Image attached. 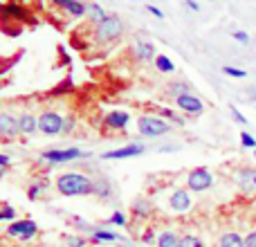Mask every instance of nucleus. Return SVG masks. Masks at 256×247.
Wrapping results in <instances>:
<instances>
[{
	"mask_svg": "<svg viewBox=\"0 0 256 247\" xmlns=\"http://www.w3.org/2000/svg\"><path fill=\"white\" fill-rule=\"evenodd\" d=\"M86 14H88V18L92 20V25H102L104 20H106L110 14H106V9L102 7V4H86Z\"/></svg>",
	"mask_w": 256,
	"mask_h": 247,
	"instance_id": "dca6fc26",
	"label": "nucleus"
},
{
	"mask_svg": "<svg viewBox=\"0 0 256 247\" xmlns=\"http://www.w3.org/2000/svg\"><path fill=\"white\" fill-rule=\"evenodd\" d=\"M9 164H12V160H9V155H2V153H0V166H4V168H7Z\"/></svg>",
	"mask_w": 256,
	"mask_h": 247,
	"instance_id": "58836bf2",
	"label": "nucleus"
},
{
	"mask_svg": "<svg viewBox=\"0 0 256 247\" xmlns=\"http://www.w3.org/2000/svg\"><path fill=\"white\" fill-rule=\"evenodd\" d=\"M245 247H256V232H250L245 236Z\"/></svg>",
	"mask_w": 256,
	"mask_h": 247,
	"instance_id": "e433bc0d",
	"label": "nucleus"
},
{
	"mask_svg": "<svg viewBox=\"0 0 256 247\" xmlns=\"http://www.w3.org/2000/svg\"><path fill=\"white\" fill-rule=\"evenodd\" d=\"M142 153H144V146L142 144H128L124 148L108 150V153H104L102 158L104 160H126V158H135V155H142Z\"/></svg>",
	"mask_w": 256,
	"mask_h": 247,
	"instance_id": "f8f14e48",
	"label": "nucleus"
},
{
	"mask_svg": "<svg viewBox=\"0 0 256 247\" xmlns=\"http://www.w3.org/2000/svg\"><path fill=\"white\" fill-rule=\"evenodd\" d=\"M236 184H238L240 191H245V194L256 191V168H240V171L236 173Z\"/></svg>",
	"mask_w": 256,
	"mask_h": 247,
	"instance_id": "9b49d317",
	"label": "nucleus"
},
{
	"mask_svg": "<svg viewBox=\"0 0 256 247\" xmlns=\"http://www.w3.org/2000/svg\"><path fill=\"white\" fill-rule=\"evenodd\" d=\"M168 92H171V94H176V97H180V94L191 92V90H189V86H186V84H182V81H178V84H171V86H168Z\"/></svg>",
	"mask_w": 256,
	"mask_h": 247,
	"instance_id": "393cba45",
	"label": "nucleus"
},
{
	"mask_svg": "<svg viewBox=\"0 0 256 247\" xmlns=\"http://www.w3.org/2000/svg\"><path fill=\"white\" fill-rule=\"evenodd\" d=\"M20 135V117L12 112H0V137L2 140H16Z\"/></svg>",
	"mask_w": 256,
	"mask_h": 247,
	"instance_id": "0eeeda50",
	"label": "nucleus"
},
{
	"mask_svg": "<svg viewBox=\"0 0 256 247\" xmlns=\"http://www.w3.org/2000/svg\"><path fill=\"white\" fill-rule=\"evenodd\" d=\"M16 218V209L9 207V204H4V207H0V220H12Z\"/></svg>",
	"mask_w": 256,
	"mask_h": 247,
	"instance_id": "bb28decb",
	"label": "nucleus"
},
{
	"mask_svg": "<svg viewBox=\"0 0 256 247\" xmlns=\"http://www.w3.org/2000/svg\"><path fill=\"white\" fill-rule=\"evenodd\" d=\"M176 106L180 108V110L189 112V115H200V112L204 110L202 99L196 97L194 92H184V94H180V97H176Z\"/></svg>",
	"mask_w": 256,
	"mask_h": 247,
	"instance_id": "9d476101",
	"label": "nucleus"
},
{
	"mask_svg": "<svg viewBox=\"0 0 256 247\" xmlns=\"http://www.w3.org/2000/svg\"><path fill=\"white\" fill-rule=\"evenodd\" d=\"M186 9H191V12H200V4L196 2V0H184Z\"/></svg>",
	"mask_w": 256,
	"mask_h": 247,
	"instance_id": "4c0bfd02",
	"label": "nucleus"
},
{
	"mask_svg": "<svg viewBox=\"0 0 256 247\" xmlns=\"http://www.w3.org/2000/svg\"><path fill=\"white\" fill-rule=\"evenodd\" d=\"M122 34H124V22L120 16H108L102 25L94 27V36H97L99 43H112Z\"/></svg>",
	"mask_w": 256,
	"mask_h": 247,
	"instance_id": "7ed1b4c3",
	"label": "nucleus"
},
{
	"mask_svg": "<svg viewBox=\"0 0 256 247\" xmlns=\"http://www.w3.org/2000/svg\"><path fill=\"white\" fill-rule=\"evenodd\" d=\"M220 247H245V238L236 232H227V234L220 236Z\"/></svg>",
	"mask_w": 256,
	"mask_h": 247,
	"instance_id": "a211bd4d",
	"label": "nucleus"
},
{
	"mask_svg": "<svg viewBox=\"0 0 256 247\" xmlns=\"http://www.w3.org/2000/svg\"><path fill=\"white\" fill-rule=\"evenodd\" d=\"M43 189H45V182H38V184H32L30 186V191H27V196H30V200H36L40 194H43Z\"/></svg>",
	"mask_w": 256,
	"mask_h": 247,
	"instance_id": "c85d7f7f",
	"label": "nucleus"
},
{
	"mask_svg": "<svg viewBox=\"0 0 256 247\" xmlns=\"http://www.w3.org/2000/svg\"><path fill=\"white\" fill-rule=\"evenodd\" d=\"M230 110H232V115H234V120L238 122V124H243V126L248 124V120H245V115H243V112H238V108H236V106H230Z\"/></svg>",
	"mask_w": 256,
	"mask_h": 247,
	"instance_id": "f704fd0d",
	"label": "nucleus"
},
{
	"mask_svg": "<svg viewBox=\"0 0 256 247\" xmlns=\"http://www.w3.org/2000/svg\"><path fill=\"white\" fill-rule=\"evenodd\" d=\"M63 120H66V117H61L58 112L45 110L43 115L38 117V130L43 132V135H61V130H63Z\"/></svg>",
	"mask_w": 256,
	"mask_h": 247,
	"instance_id": "423d86ee",
	"label": "nucleus"
},
{
	"mask_svg": "<svg viewBox=\"0 0 256 247\" xmlns=\"http://www.w3.org/2000/svg\"><path fill=\"white\" fill-rule=\"evenodd\" d=\"M66 12L70 14V16L79 18V16H84V14H86V4H84V2H79V0H72V2L66 7Z\"/></svg>",
	"mask_w": 256,
	"mask_h": 247,
	"instance_id": "5701e85b",
	"label": "nucleus"
},
{
	"mask_svg": "<svg viewBox=\"0 0 256 247\" xmlns=\"http://www.w3.org/2000/svg\"><path fill=\"white\" fill-rule=\"evenodd\" d=\"M137 130L144 137H160L171 130V124L166 120H162L160 115H144L137 120Z\"/></svg>",
	"mask_w": 256,
	"mask_h": 247,
	"instance_id": "f03ea898",
	"label": "nucleus"
},
{
	"mask_svg": "<svg viewBox=\"0 0 256 247\" xmlns=\"http://www.w3.org/2000/svg\"><path fill=\"white\" fill-rule=\"evenodd\" d=\"M232 36H234V38L236 40H238V43H243V45H248L250 43V34H248V32H234V34H232Z\"/></svg>",
	"mask_w": 256,
	"mask_h": 247,
	"instance_id": "72a5a7b5",
	"label": "nucleus"
},
{
	"mask_svg": "<svg viewBox=\"0 0 256 247\" xmlns=\"http://www.w3.org/2000/svg\"><path fill=\"white\" fill-rule=\"evenodd\" d=\"M158 115L166 117V120H173L176 124H180V126H182V124H184V120H182V117H178L176 112H173V110H168V108H158Z\"/></svg>",
	"mask_w": 256,
	"mask_h": 247,
	"instance_id": "cd10ccee",
	"label": "nucleus"
},
{
	"mask_svg": "<svg viewBox=\"0 0 256 247\" xmlns=\"http://www.w3.org/2000/svg\"><path fill=\"white\" fill-rule=\"evenodd\" d=\"M0 14H4V16H12V18H25L27 16L25 9H22L20 4H16V2L2 4V7H0Z\"/></svg>",
	"mask_w": 256,
	"mask_h": 247,
	"instance_id": "412c9836",
	"label": "nucleus"
},
{
	"mask_svg": "<svg viewBox=\"0 0 256 247\" xmlns=\"http://www.w3.org/2000/svg\"><path fill=\"white\" fill-rule=\"evenodd\" d=\"M168 207L173 214H186L191 209V196L186 189H173L168 196Z\"/></svg>",
	"mask_w": 256,
	"mask_h": 247,
	"instance_id": "1a4fd4ad",
	"label": "nucleus"
},
{
	"mask_svg": "<svg viewBox=\"0 0 256 247\" xmlns=\"http://www.w3.org/2000/svg\"><path fill=\"white\" fill-rule=\"evenodd\" d=\"M4 171H7V168H4V166H0V178L4 176Z\"/></svg>",
	"mask_w": 256,
	"mask_h": 247,
	"instance_id": "79ce46f5",
	"label": "nucleus"
},
{
	"mask_svg": "<svg viewBox=\"0 0 256 247\" xmlns=\"http://www.w3.org/2000/svg\"><path fill=\"white\" fill-rule=\"evenodd\" d=\"M52 2H54V4H56V7H63V9H66V7H68V4H70V2H72V0H52Z\"/></svg>",
	"mask_w": 256,
	"mask_h": 247,
	"instance_id": "ea45409f",
	"label": "nucleus"
},
{
	"mask_svg": "<svg viewBox=\"0 0 256 247\" xmlns=\"http://www.w3.org/2000/svg\"><path fill=\"white\" fill-rule=\"evenodd\" d=\"M110 222H112V225H117V227H126V216L122 212H115L110 216Z\"/></svg>",
	"mask_w": 256,
	"mask_h": 247,
	"instance_id": "473e14b6",
	"label": "nucleus"
},
{
	"mask_svg": "<svg viewBox=\"0 0 256 247\" xmlns=\"http://www.w3.org/2000/svg\"><path fill=\"white\" fill-rule=\"evenodd\" d=\"M135 56L140 58V61H155V45L150 43V40H137Z\"/></svg>",
	"mask_w": 256,
	"mask_h": 247,
	"instance_id": "4468645a",
	"label": "nucleus"
},
{
	"mask_svg": "<svg viewBox=\"0 0 256 247\" xmlns=\"http://www.w3.org/2000/svg\"><path fill=\"white\" fill-rule=\"evenodd\" d=\"M38 130V117L32 112H22L20 115V135H34Z\"/></svg>",
	"mask_w": 256,
	"mask_h": 247,
	"instance_id": "2eb2a0df",
	"label": "nucleus"
},
{
	"mask_svg": "<svg viewBox=\"0 0 256 247\" xmlns=\"http://www.w3.org/2000/svg\"><path fill=\"white\" fill-rule=\"evenodd\" d=\"M56 191L61 196H68V198H72V196H88V194H94V182L88 176L76 171L61 173L56 178Z\"/></svg>",
	"mask_w": 256,
	"mask_h": 247,
	"instance_id": "f257e3e1",
	"label": "nucleus"
},
{
	"mask_svg": "<svg viewBox=\"0 0 256 247\" xmlns=\"http://www.w3.org/2000/svg\"><path fill=\"white\" fill-rule=\"evenodd\" d=\"M212 184H214V176H212V171L204 166L194 168V171L186 176V186H189V191H196V194L207 191Z\"/></svg>",
	"mask_w": 256,
	"mask_h": 247,
	"instance_id": "20e7f679",
	"label": "nucleus"
},
{
	"mask_svg": "<svg viewBox=\"0 0 256 247\" xmlns=\"http://www.w3.org/2000/svg\"><path fill=\"white\" fill-rule=\"evenodd\" d=\"M150 238H153V232H146V234H144V243H150Z\"/></svg>",
	"mask_w": 256,
	"mask_h": 247,
	"instance_id": "a19ab883",
	"label": "nucleus"
},
{
	"mask_svg": "<svg viewBox=\"0 0 256 247\" xmlns=\"http://www.w3.org/2000/svg\"><path fill=\"white\" fill-rule=\"evenodd\" d=\"M132 212H135V216L146 218L153 214V204H150V200H146V198H137L135 202H132Z\"/></svg>",
	"mask_w": 256,
	"mask_h": 247,
	"instance_id": "6ab92c4d",
	"label": "nucleus"
},
{
	"mask_svg": "<svg viewBox=\"0 0 256 247\" xmlns=\"http://www.w3.org/2000/svg\"><path fill=\"white\" fill-rule=\"evenodd\" d=\"M180 247H204V243L198 238V236H194V234H186V236H182Z\"/></svg>",
	"mask_w": 256,
	"mask_h": 247,
	"instance_id": "b1692460",
	"label": "nucleus"
},
{
	"mask_svg": "<svg viewBox=\"0 0 256 247\" xmlns=\"http://www.w3.org/2000/svg\"><path fill=\"white\" fill-rule=\"evenodd\" d=\"M74 126H76V120H74V117H66V120H63V130H61V135H70V132L74 130Z\"/></svg>",
	"mask_w": 256,
	"mask_h": 247,
	"instance_id": "c756f323",
	"label": "nucleus"
},
{
	"mask_svg": "<svg viewBox=\"0 0 256 247\" xmlns=\"http://www.w3.org/2000/svg\"><path fill=\"white\" fill-rule=\"evenodd\" d=\"M84 155L81 148H50L40 155V160L48 164H63V162H72V160H79Z\"/></svg>",
	"mask_w": 256,
	"mask_h": 247,
	"instance_id": "39448f33",
	"label": "nucleus"
},
{
	"mask_svg": "<svg viewBox=\"0 0 256 247\" xmlns=\"http://www.w3.org/2000/svg\"><path fill=\"white\" fill-rule=\"evenodd\" d=\"M240 144H243L245 148H256V140L250 132H240Z\"/></svg>",
	"mask_w": 256,
	"mask_h": 247,
	"instance_id": "7c9ffc66",
	"label": "nucleus"
},
{
	"mask_svg": "<svg viewBox=\"0 0 256 247\" xmlns=\"http://www.w3.org/2000/svg\"><path fill=\"white\" fill-rule=\"evenodd\" d=\"M180 240H182V236H178L176 232L166 230V232H162V234L158 236L155 245L158 247H180Z\"/></svg>",
	"mask_w": 256,
	"mask_h": 247,
	"instance_id": "f3484780",
	"label": "nucleus"
},
{
	"mask_svg": "<svg viewBox=\"0 0 256 247\" xmlns=\"http://www.w3.org/2000/svg\"><path fill=\"white\" fill-rule=\"evenodd\" d=\"M222 72H225L227 76H234V79H245V76H248V72L245 70H238V68H232V66H225L222 68Z\"/></svg>",
	"mask_w": 256,
	"mask_h": 247,
	"instance_id": "a878e982",
	"label": "nucleus"
},
{
	"mask_svg": "<svg viewBox=\"0 0 256 247\" xmlns=\"http://www.w3.org/2000/svg\"><path fill=\"white\" fill-rule=\"evenodd\" d=\"M66 243L68 247H86V238H81V236H68Z\"/></svg>",
	"mask_w": 256,
	"mask_h": 247,
	"instance_id": "2f4dec72",
	"label": "nucleus"
},
{
	"mask_svg": "<svg viewBox=\"0 0 256 247\" xmlns=\"http://www.w3.org/2000/svg\"><path fill=\"white\" fill-rule=\"evenodd\" d=\"M38 227H36L34 220H14L12 225L7 227V234L14 236V238H20V240H30L36 236Z\"/></svg>",
	"mask_w": 256,
	"mask_h": 247,
	"instance_id": "6e6552de",
	"label": "nucleus"
},
{
	"mask_svg": "<svg viewBox=\"0 0 256 247\" xmlns=\"http://www.w3.org/2000/svg\"><path fill=\"white\" fill-rule=\"evenodd\" d=\"M104 126L110 128V130H122L128 126V112L124 110H112L104 117Z\"/></svg>",
	"mask_w": 256,
	"mask_h": 247,
	"instance_id": "ddd939ff",
	"label": "nucleus"
},
{
	"mask_svg": "<svg viewBox=\"0 0 256 247\" xmlns=\"http://www.w3.org/2000/svg\"><path fill=\"white\" fill-rule=\"evenodd\" d=\"M146 12H148L150 16H155V18H164V12H160L155 4H146Z\"/></svg>",
	"mask_w": 256,
	"mask_h": 247,
	"instance_id": "c9c22d12",
	"label": "nucleus"
},
{
	"mask_svg": "<svg viewBox=\"0 0 256 247\" xmlns=\"http://www.w3.org/2000/svg\"><path fill=\"white\" fill-rule=\"evenodd\" d=\"M92 240L94 243H102V240H106V243H115V240H120V236L115 234V232H108V230H99V227H94L92 230Z\"/></svg>",
	"mask_w": 256,
	"mask_h": 247,
	"instance_id": "aec40b11",
	"label": "nucleus"
},
{
	"mask_svg": "<svg viewBox=\"0 0 256 247\" xmlns=\"http://www.w3.org/2000/svg\"><path fill=\"white\" fill-rule=\"evenodd\" d=\"M155 68H158L160 72H166V74H168V72H173V70H176V66H173V61L166 56V54H158V56H155Z\"/></svg>",
	"mask_w": 256,
	"mask_h": 247,
	"instance_id": "4be33fe9",
	"label": "nucleus"
}]
</instances>
